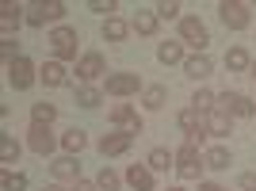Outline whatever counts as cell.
I'll list each match as a JSON object with an SVG mask.
<instances>
[{
  "label": "cell",
  "instance_id": "603a6c76",
  "mask_svg": "<svg viewBox=\"0 0 256 191\" xmlns=\"http://www.w3.org/2000/svg\"><path fill=\"white\" fill-rule=\"evenodd\" d=\"M20 12H23V8H20V4H12V0L0 8V27H4V38H12V31L20 27V20H23Z\"/></svg>",
  "mask_w": 256,
  "mask_h": 191
},
{
  "label": "cell",
  "instance_id": "b9f144b4",
  "mask_svg": "<svg viewBox=\"0 0 256 191\" xmlns=\"http://www.w3.org/2000/svg\"><path fill=\"white\" fill-rule=\"evenodd\" d=\"M168 191H184V188H168Z\"/></svg>",
  "mask_w": 256,
  "mask_h": 191
},
{
  "label": "cell",
  "instance_id": "3957f363",
  "mask_svg": "<svg viewBox=\"0 0 256 191\" xmlns=\"http://www.w3.org/2000/svg\"><path fill=\"white\" fill-rule=\"evenodd\" d=\"M203 153H199V146H192V142H184L180 153H176V172H180V180H199V172H203Z\"/></svg>",
  "mask_w": 256,
  "mask_h": 191
},
{
  "label": "cell",
  "instance_id": "5b68a950",
  "mask_svg": "<svg viewBox=\"0 0 256 191\" xmlns=\"http://www.w3.org/2000/svg\"><path fill=\"white\" fill-rule=\"evenodd\" d=\"M34 80H38V69H34L31 58H16V62L8 65V84L16 88V92H27Z\"/></svg>",
  "mask_w": 256,
  "mask_h": 191
},
{
  "label": "cell",
  "instance_id": "ab89813d",
  "mask_svg": "<svg viewBox=\"0 0 256 191\" xmlns=\"http://www.w3.org/2000/svg\"><path fill=\"white\" fill-rule=\"evenodd\" d=\"M42 191H65V188H62V184H46Z\"/></svg>",
  "mask_w": 256,
  "mask_h": 191
},
{
  "label": "cell",
  "instance_id": "8fae6325",
  "mask_svg": "<svg viewBox=\"0 0 256 191\" xmlns=\"http://www.w3.org/2000/svg\"><path fill=\"white\" fill-rule=\"evenodd\" d=\"M134 92H142L138 73H111L107 76V96H134Z\"/></svg>",
  "mask_w": 256,
  "mask_h": 191
},
{
  "label": "cell",
  "instance_id": "d4e9b609",
  "mask_svg": "<svg viewBox=\"0 0 256 191\" xmlns=\"http://www.w3.org/2000/svg\"><path fill=\"white\" fill-rule=\"evenodd\" d=\"M130 31H138V34H157V12H138L134 20H130Z\"/></svg>",
  "mask_w": 256,
  "mask_h": 191
},
{
  "label": "cell",
  "instance_id": "60d3db41",
  "mask_svg": "<svg viewBox=\"0 0 256 191\" xmlns=\"http://www.w3.org/2000/svg\"><path fill=\"white\" fill-rule=\"evenodd\" d=\"M248 76H252V80H256V62H252V69H248Z\"/></svg>",
  "mask_w": 256,
  "mask_h": 191
},
{
  "label": "cell",
  "instance_id": "836d02e7",
  "mask_svg": "<svg viewBox=\"0 0 256 191\" xmlns=\"http://www.w3.org/2000/svg\"><path fill=\"white\" fill-rule=\"evenodd\" d=\"M0 58H4V65H12L16 58H23V54H20V42H16V38H4V42H0Z\"/></svg>",
  "mask_w": 256,
  "mask_h": 191
},
{
  "label": "cell",
  "instance_id": "2e32d148",
  "mask_svg": "<svg viewBox=\"0 0 256 191\" xmlns=\"http://www.w3.org/2000/svg\"><path fill=\"white\" fill-rule=\"evenodd\" d=\"M184 73L192 76V80H206V76L214 73V62L206 58V54H192V58L184 62Z\"/></svg>",
  "mask_w": 256,
  "mask_h": 191
},
{
  "label": "cell",
  "instance_id": "8d00e7d4",
  "mask_svg": "<svg viewBox=\"0 0 256 191\" xmlns=\"http://www.w3.org/2000/svg\"><path fill=\"white\" fill-rule=\"evenodd\" d=\"M241 191H256V172H245V176H241Z\"/></svg>",
  "mask_w": 256,
  "mask_h": 191
},
{
  "label": "cell",
  "instance_id": "44dd1931",
  "mask_svg": "<svg viewBox=\"0 0 256 191\" xmlns=\"http://www.w3.org/2000/svg\"><path fill=\"white\" fill-rule=\"evenodd\" d=\"M126 34H130V23L126 20H118V16L104 20V38H107V42H126Z\"/></svg>",
  "mask_w": 256,
  "mask_h": 191
},
{
  "label": "cell",
  "instance_id": "ac0fdd59",
  "mask_svg": "<svg viewBox=\"0 0 256 191\" xmlns=\"http://www.w3.org/2000/svg\"><path fill=\"white\" fill-rule=\"evenodd\" d=\"M206 134H214V138H230V134H234V118L222 115V111H210V115H206Z\"/></svg>",
  "mask_w": 256,
  "mask_h": 191
},
{
  "label": "cell",
  "instance_id": "83f0119b",
  "mask_svg": "<svg viewBox=\"0 0 256 191\" xmlns=\"http://www.w3.org/2000/svg\"><path fill=\"white\" fill-rule=\"evenodd\" d=\"M214 104H218V96H214L210 88H199V92L192 96V107L199 111V115H210V111H214Z\"/></svg>",
  "mask_w": 256,
  "mask_h": 191
},
{
  "label": "cell",
  "instance_id": "4dcf8cb0",
  "mask_svg": "<svg viewBox=\"0 0 256 191\" xmlns=\"http://www.w3.org/2000/svg\"><path fill=\"white\" fill-rule=\"evenodd\" d=\"M100 100H104V96H100V88H76V107H88V111H92V107H100Z\"/></svg>",
  "mask_w": 256,
  "mask_h": 191
},
{
  "label": "cell",
  "instance_id": "6da1fadb",
  "mask_svg": "<svg viewBox=\"0 0 256 191\" xmlns=\"http://www.w3.org/2000/svg\"><path fill=\"white\" fill-rule=\"evenodd\" d=\"M46 42L54 50V62H76V42H80V34L73 27H54L46 34Z\"/></svg>",
  "mask_w": 256,
  "mask_h": 191
},
{
  "label": "cell",
  "instance_id": "484cf974",
  "mask_svg": "<svg viewBox=\"0 0 256 191\" xmlns=\"http://www.w3.org/2000/svg\"><path fill=\"white\" fill-rule=\"evenodd\" d=\"M146 164H150V168L153 172H168L172 168V164H176V157H172V153H168V149H150V157H146Z\"/></svg>",
  "mask_w": 256,
  "mask_h": 191
},
{
  "label": "cell",
  "instance_id": "9a60e30c",
  "mask_svg": "<svg viewBox=\"0 0 256 191\" xmlns=\"http://www.w3.org/2000/svg\"><path fill=\"white\" fill-rule=\"evenodd\" d=\"M38 80H42L46 88H65L69 84V73H65L62 62H46L42 69H38Z\"/></svg>",
  "mask_w": 256,
  "mask_h": 191
},
{
  "label": "cell",
  "instance_id": "9c48e42d",
  "mask_svg": "<svg viewBox=\"0 0 256 191\" xmlns=\"http://www.w3.org/2000/svg\"><path fill=\"white\" fill-rule=\"evenodd\" d=\"M107 118H111V122H115L122 134H142V115H138L130 104H115Z\"/></svg>",
  "mask_w": 256,
  "mask_h": 191
},
{
  "label": "cell",
  "instance_id": "8992f818",
  "mask_svg": "<svg viewBox=\"0 0 256 191\" xmlns=\"http://www.w3.org/2000/svg\"><path fill=\"white\" fill-rule=\"evenodd\" d=\"M180 42L195 46L199 54L206 50V42H210V34H206V23L199 20V16H184V20H180Z\"/></svg>",
  "mask_w": 256,
  "mask_h": 191
},
{
  "label": "cell",
  "instance_id": "52a82bcc",
  "mask_svg": "<svg viewBox=\"0 0 256 191\" xmlns=\"http://www.w3.org/2000/svg\"><path fill=\"white\" fill-rule=\"evenodd\" d=\"M176 122H180V130L188 134V142H192V146H199V142L206 138V115H199L195 107H184L180 115H176Z\"/></svg>",
  "mask_w": 256,
  "mask_h": 191
},
{
  "label": "cell",
  "instance_id": "ba28073f",
  "mask_svg": "<svg viewBox=\"0 0 256 191\" xmlns=\"http://www.w3.org/2000/svg\"><path fill=\"white\" fill-rule=\"evenodd\" d=\"M65 4L62 0H50V4H46V0H34V4H27V23H31V27H42L46 20H62L65 16Z\"/></svg>",
  "mask_w": 256,
  "mask_h": 191
},
{
  "label": "cell",
  "instance_id": "5bb4252c",
  "mask_svg": "<svg viewBox=\"0 0 256 191\" xmlns=\"http://www.w3.org/2000/svg\"><path fill=\"white\" fill-rule=\"evenodd\" d=\"M50 172H54V180H80V164H76V157H69V153H65V157H54L50 160Z\"/></svg>",
  "mask_w": 256,
  "mask_h": 191
},
{
  "label": "cell",
  "instance_id": "e575fe53",
  "mask_svg": "<svg viewBox=\"0 0 256 191\" xmlns=\"http://www.w3.org/2000/svg\"><path fill=\"white\" fill-rule=\"evenodd\" d=\"M153 12H157V20H172V16H180V4L176 0H160Z\"/></svg>",
  "mask_w": 256,
  "mask_h": 191
},
{
  "label": "cell",
  "instance_id": "e0dca14e",
  "mask_svg": "<svg viewBox=\"0 0 256 191\" xmlns=\"http://www.w3.org/2000/svg\"><path fill=\"white\" fill-rule=\"evenodd\" d=\"M126 184L134 191H153V168L150 164H130L126 168Z\"/></svg>",
  "mask_w": 256,
  "mask_h": 191
},
{
  "label": "cell",
  "instance_id": "30bf717a",
  "mask_svg": "<svg viewBox=\"0 0 256 191\" xmlns=\"http://www.w3.org/2000/svg\"><path fill=\"white\" fill-rule=\"evenodd\" d=\"M27 146H31V153H38V157H50L54 146H58V138L50 134V126L31 122V130H27Z\"/></svg>",
  "mask_w": 256,
  "mask_h": 191
},
{
  "label": "cell",
  "instance_id": "f35d334b",
  "mask_svg": "<svg viewBox=\"0 0 256 191\" xmlns=\"http://www.w3.org/2000/svg\"><path fill=\"white\" fill-rule=\"evenodd\" d=\"M199 191H226V188H222V184H210V180H203V184H199Z\"/></svg>",
  "mask_w": 256,
  "mask_h": 191
},
{
  "label": "cell",
  "instance_id": "4316f807",
  "mask_svg": "<svg viewBox=\"0 0 256 191\" xmlns=\"http://www.w3.org/2000/svg\"><path fill=\"white\" fill-rule=\"evenodd\" d=\"M164 100H168V88H164V84H150L146 92H142V104L150 107V111H160Z\"/></svg>",
  "mask_w": 256,
  "mask_h": 191
},
{
  "label": "cell",
  "instance_id": "7c38bea8",
  "mask_svg": "<svg viewBox=\"0 0 256 191\" xmlns=\"http://www.w3.org/2000/svg\"><path fill=\"white\" fill-rule=\"evenodd\" d=\"M130 146H134V134H122V130L100 138V153L104 157H122V153H130Z\"/></svg>",
  "mask_w": 256,
  "mask_h": 191
},
{
  "label": "cell",
  "instance_id": "4fadbf2b",
  "mask_svg": "<svg viewBox=\"0 0 256 191\" xmlns=\"http://www.w3.org/2000/svg\"><path fill=\"white\" fill-rule=\"evenodd\" d=\"M76 76H80V80H96V76H104V54L88 50L84 58L76 62Z\"/></svg>",
  "mask_w": 256,
  "mask_h": 191
},
{
  "label": "cell",
  "instance_id": "74e56055",
  "mask_svg": "<svg viewBox=\"0 0 256 191\" xmlns=\"http://www.w3.org/2000/svg\"><path fill=\"white\" fill-rule=\"evenodd\" d=\"M73 191H100V188H96L92 180H76V184H73Z\"/></svg>",
  "mask_w": 256,
  "mask_h": 191
},
{
  "label": "cell",
  "instance_id": "f1b7e54d",
  "mask_svg": "<svg viewBox=\"0 0 256 191\" xmlns=\"http://www.w3.org/2000/svg\"><path fill=\"white\" fill-rule=\"evenodd\" d=\"M31 118L38 122V126H50L54 118H58V107H54V104H46V100H42V104H34V107H31Z\"/></svg>",
  "mask_w": 256,
  "mask_h": 191
},
{
  "label": "cell",
  "instance_id": "7402d4cb",
  "mask_svg": "<svg viewBox=\"0 0 256 191\" xmlns=\"http://www.w3.org/2000/svg\"><path fill=\"white\" fill-rule=\"evenodd\" d=\"M84 146H88V134H84L80 126H73V130H65V134H62V149L69 153V157H76Z\"/></svg>",
  "mask_w": 256,
  "mask_h": 191
},
{
  "label": "cell",
  "instance_id": "7a4b0ae2",
  "mask_svg": "<svg viewBox=\"0 0 256 191\" xmlns=\"http://www.w3.org/2000/svg\"><path fill=\"white\" fill-rule=\"evenodd\" d=\"M214 111H222V115H230V118H252L256 104L248 100V96H241V92H222L218 104H214Z\"/></svg>",
  "mask_w": 256,
  "mask_h": 191
},
{
  "label": "cell",
  "instance_id": "d590c367",
  "mask_svg": "<svg viewBox=\"0 0 256 191\" xmlns=\"http://www.w3.org/2000/svg\"><path fill=\"white\" fill-rule=\"evenodd\" d=\"M118 4L115 0H92V4H88V12H100V16H107V20H111V12H115Z\"/></svg>",
  "mask_w": 256,
  "mask_h": 191
},
{
  "label": "cell",
  "instance_id": "cb8c5ba5",
  "mask_svg": "<svg viewBox=\"0 0 256 191\" xmlns=\"http://www.w3.org/2000/svg\"><path fill=\"white\" fill-rule=\"evenodd\" d=\"M157 62H160V65L188 62V58H184V42H160V46H157Z\"/></svg>",
  "mask_w": 256,
  "mask_h": 191
},
{
  "label": "cell",
  "instance_id": "d6a6232c",
  "mask_svg": "<svg viewBox=\"0 0 256 191\" xmlns=\"http://www.w3.org/2000/svg\"><path fill=\"white\" fill-rule=\"evenodd\" d=\"M0 184H4V191H27V176H23V172H8L4 168Z\"/></svg>",
  "mask_w": 256,
  "mask_h": 191
},
{
  "label": "cell",
  "instance_id": "ffe728a7",
  "mask_svg": "<svg viewBox=\"0 0 256 191\" xmlns=\"http://www.w3.org/2000/svg\"><path fill=\"white\" fill-rule=\"evenodd\" d=\"M226 69H230V73H248V69H252V58H248L245 46H234V50L226 54Z\"/></svg>",
  "mask_w": 256,
  "mask_h": 191
},
{
  "label": "cell",
  "instance_id": "1f68e13d",
  "mask_svg": "<svg viewBox=\"0 0 256 191\" xmlns=\"http://www.w3.org/2000/svg\"><path fill=\"white\" fill-rule=\"evenodd\" d=\"M96 188H100V191H118V172L104 164V168H100V176H96Z\"/></svg>",
  "mask_w": 256,
  "mask_h": 191
},
{
  "label": "cell",
  "instance_id": "d6986e66",
  "mask_svg": "<svg viewBox=\"0 0 256 191\" xmlns=\"http://www.w3.org/2000/svg\"><path fill=\"white\" fill-rule=\"evenodd\" d=\"M203 164H206V168H214V172H226L230 164H234V157H230V149H226V146H214V149H206V153H203Z\"/></svg>",
  "mask_w": 256,
  "mask_h": 191
},
{
  "label": "cell",
  "instance_id": "f546056e",
  "mask_svg": "<svg viewBox=\"0 0 256 191\" xmlns=\"http://www.w3.org/2000/svg\"><path fill=\"white\" fill-rule=\"evenodd\" d=\"M0 160H4V164L20 160V142L12 138V134H4V138H0Z\"/></svg>",
  "mask_w": 256,
  "mask_h": 191
},
{
  "label": "cell",
  "instance_id": "277c9868",
  "mask_svg": "<svg viewBox=\"0 0 256 191\" xmlns=\"http://www.w3.org/2000/svg\"><path fill=\"white\" fill-rule=\"evenodd\" d=\"M248 12H252V8H248V4H241V0H222V4H218V20H222L230 31H245L248 20H252Z\"/></svg>",
  "mask_w": 256,
  "mask_h": 191
}]
</instances>
